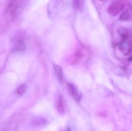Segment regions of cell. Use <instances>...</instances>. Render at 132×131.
Returning a JSON list of instances; mask_svg holds the SVG:
<instances>
[{
	"label": "cell",
	"mask_w": 132,
	"mask_h": 131,
	"mask_svg": "<svg viewBox=\"0 0 132 131\" xmlns=\"http://www.w3.org/2000/svg\"><path fill=\"white\" fill-rule=\"evenodd\" d=\"M125 8V4L122 1H113L112 4L109 6L108 9V13L110 15H117L122 12Z\"/></svg>",
	"instance_id": "cell-1"
},
{
	"label": "cell",
	"mask_w": 132,
	"mask_h": 131,
	"mask_svg": "<svg viewBox=\"0 0 132 131\" xmlns=\"http://www.w3.org/2000/svg\"><path fill=\"white\" fill-rule=\"evenodd\" d=\"M67 87H68V90L70 95L76 101H79L81 98V95H79L78 91H77L76 87H75L73 84H72V83H68V84H67Z\"/></svg>",
	"instance_id": "cell-2"
},
{
	"label": "cell",
	"mask_w": 132,
	"mask_h": 131,
	"mask_svg": "<svg viewBox=\"0 0 132 131\" xmlns=\"http://www.w3.org/2000/svg\"><path fill=\"white\" fill-rule=\"evenodd\" d=\"M54 69L55 71V74H56L58 80L60 82L63 83V80H64V76H63V72L61 68L59 67L58 65L56 64H54Z\"/></svg>",
	"instance_id": "cell-3"
},
{
	"label": "cell",
	"mask_w": 132,
	"mask_h": 131,
	"mask_svg": "<svg viewBox=\"0 0 132 131\" xmlns=\"http://www.w3.org/2000/svg\"><path fill=\"white\" fill-rule=\"evenodd\" d=\"M26 44L24 41H23V39H21V37H19V38L17 39L16 41H15V49L18 51H23L25 49Z\"/></svg>",
	"instance_id": "cell-4"
},
{
	"label": "cell",
	"mask_w": 132,
	"mask_h": 131,
	"mask_svg": "<svg viewBox=\"0 0 132 131\" xmlns=\"http://www.w3.org/2000/svg\"><path fill=\"white\" fill-rule=\"evenodd\" d=\"M57 109L59 111V113H63L64 112V101H63V99L61 96H59L57 100Z\"/></svg>",
	"instance_id": "cell-5"
},
{
	"label": "cell",
	"mask_w": 132,
	"mask_h": 131,
	"mask_svg": "<svg viewBox=\"0 0 132 131\" xmlns=\"http://www.w3.org/2000/svg\"><path fill=\"white\" fill-rule=\"evenodd\" d=\"M26 91H27V86L23 84L18 87V88L15 90V92L19 96H21L26 92Z\"/></svg>",
	"instance_id": "cell-6"
},
{
	"label": "cell",
	"mask_w": 132,
	"mask_h": 131,
	"mask_svg": "<svg viewBox=\"0 0 132 131\" xmlns=\"http://www.w3.org/2000/svg\"><path fill=\"white\" fill-rule=\"evenodd\" d=\"M120 19L122 21H128L130 19V10H126L122 12L121 14Z\"/></svg>",
	"instance_id": "cell-7"
},
{
	"label": "cell",
	"mask_w": 132,
	"mask_h": 131,
	"mask_svg": "<svg viewBox=\"0 0 132 131\" xmlns=\"http://www.w3.org/2000/svg\"><path fill=\"white\" fill-rule=\"evenodd\" d=\"M119 33L123 40H128L129 37L128 31L126 28H121L119 30Z\"/></svg>",
	"instance_id": "cell-8"
},
{
	"label": "cell",
	"mask_w": 132,
	"mask_h": 131,
	"mask_svg": "<svg viewBox=\"0 0 132 131\" xmlns=\"http://www.w3.org/2000/svg\"><path fill=\"white\" fill-rule=\"evenodd\" d=\"M73 5H74L75 7L79 9L81 8V7L82 6L81 0H73Z\"/></svg>",
	"instance_id": "cell-9"
},
{
	"label": "cell",
	"mask_w": 132,
	"mask_h": 131,
	"mask_svg": "<svg viewBox=\"0 0 132 131\" xmlns=\"http://www.w3.org/2000/svg\"><path fill=\"white\" fill-rule=\"evenodd\" d=\"M12 1H17L18 0H12Z\"/></svg>",
	"instance_id": "cell-10"
}]
</instances>
